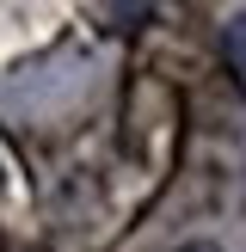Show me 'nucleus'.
<instances>
[{"label":"nucleus","instance_id":"f257e3e1","mask_svg":"<svg viewBox=\"0 0 246 252\" xmlns=\"http://www.w3.org/2000/svg\"><path fill=\"white\" fill-rule=\"evenodd\" d=\"M228 62L246 74V12H234V19H228Z\"/></svg>","mask_w":246,"mask_h":252},{"label":"nucleus","instance_id":"f03ea898","mask_svg":"<svg viewBox=\"0 0 246 252\" xmlns=\"http://www.w3.org/2000/svg\"><path fill=\"white\" fill-rule=\"evenodd\" d=\"M179 252H221V246H209V240H191V246H179Z\"/></svg>","mask_w":246,"mask_h":252}]
</instances>
